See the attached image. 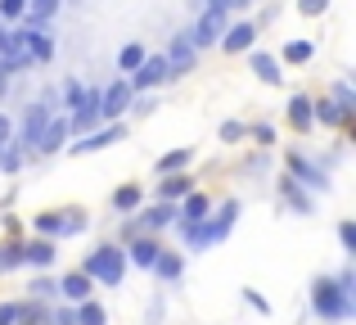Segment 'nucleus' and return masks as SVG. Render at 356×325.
Masks as SVG:
<instances>
[{
  "label": "nucleus",
  "instance_id": "13",
  "mask_svg": "<svg viewBox=\"0 0 356 325\" xmlns=\"http://www.w3.org/2000/svg\"><path fill=\"white\" fill-rule=\"evenodd\" d=\"M63 141H68V118H50V127L41 132L36 150H41V154H54V150H63Z\"/></svg>",
  "mask_w": 356,
  "mask_h": 325
},
{
  "label": "nucleus",
  "instance_id": "33",
  "mask_svg": "<svg viewBox=\"0 0 356 325\" xmlns=\"http://www.w3.org/2000/svg\"><path fill=\"white\" fill-rule=\"evenodd\" d=\"M81 95H86V86H81V81H63V100H68V109H72V113H77V109H81Z\"/></svg>",
  "mask_w": 356,
  "mask_h": 325
},
{
  "label": "nucleus",
  "instance_id": "20",
  "mask_svg": "<svg viewBox=\"0 0 356 325\" xmlns=\"http://www.w3.org/2000/svg\"><path fill=\"white\" fill-rule=\"evenodd\" d=\"M248 63H252V72H257V77L266 81V86H280V63L270 59V54H252Z\"/></svg>",
  "mask_w": 356,
  "mask_h": 325
},
{
  "label": "nucleus",
  "instance_id": "22",
  "mask_svg": "<svg viewBox=\"0 0 356 325\" xmlns=\"http://www.w3.org/2000/svg\"><path fill=\"white\" fill-rule=\"evenodd\" d=\"M154 271L163 276V280H181V271H185V262H181V253H158V262H154Z\"/></svg>",
  "mask_w": 356,
  "mask_h": 325
},
{
  "label": "nucleus",
  "instance_id": "37",
  "mask_svg": "<svg viewBox=\"0 0 356 325\" xmlns=\"http://www.w3.org/2000/svg\"><path fill=\"white\" fill-rule=\"evenodd\" d=\"M9 267H23V248H0V271Z\"/></svg>",
  "mask_w": 356,
  "mask_h": 325
},
{
  "label": "nucleus",
  "instance_id": "7",
  "mask_svg": "<svg viewBox=\"0 0 356 325\" xmlns=\"http://www.w3.org/2000/svg\"><path fill=\"white\" fill-rule=\"evenodd\" d=\"M172 72H167V59L163 54H145V63H140L136 72L127 77V86L131 90H149V86H158V81H167Z\"/></svg>",
  "mask_w": 356,
  "mask_h": 325
},
{
  "label": "nucleus",
  "instance_id": "15",
  "mask_svg": "<svg viewBox=\"0 0 356 325\" xmlns=\"http://www.w3.org/2000/svg\"><path fill=\"white\" fill-rule=\"evenodd\" d=\"M176 217H181V226L203 221V217H208V199H203V194H185V203H181V212H176Z\"/></svg>",
  "mask_w": 356,
  "mask_h": 325
},
{
  "label": "nucleus",
  "instance_id": "40",
  "mask_svg": "<svg viewBox=\"0 0 356 325\" xmlns=\"http://www.w3.org/2000/svg\"><path fill=\"white\" fill-rule=\"evenodd\" d=\"M18 317H23V308H18V303H5V308H0V325H14Z\"/></svg>",
  "mask_w": 356,
  "mask_h": 325
},
{
  "label": "nucleus",
  "instance_id": "4",
  "mask_svg": "<svg viewBox=\"0 0 356 325\" xmlns=\"http://www.w3.org/2000/svg\"><path fill=\"white\" fill-rule=\"evenodd\" d=\"M122 271H127V253L113 244H99L95 253L86 257V276L90 280H104V285H122Z\"/></svg>",
  "mask_w": 356,
  "mask_h": 325
},
{
  "label": "nucleus",
  "instance_id": "26",
  "mask_svg": "<svg viewBox=\"0 0 356 325\" xmlns=\"http://www.w3.org/2000/svg\"><path fill=\"white\" fill-rule=\"evenodd\" d=\"M0 63H9V68H23V63H18V45H14V32H9L5 23H0Z\"/></svg>",
  "mask_w": 356,
  "mask_h": 325
},
{
  "label": "nucleus",
  "instance_id": "8",
  "mask_svg": "<svg viewBox=\"0 0 356 325\" xmlns=\"http://www.w3.org/2000/svg\"><path fill=\"white\" fill-rule=\"evenodd\" d=\"M45 127H50V104H32V109H27V118H23V132H18V145L32 150V145L41 141Z\"/></svg>",
  "mask_w": 356,
  "mask_h": 325
},
{
  "label": "nucleus",
  "instance_id": "16",
  "mask_svg": "<svg viewBox=\"0 0 356 325\" xmlns=\"http://www.w3.org/2000/svg\"><path fill=\"white\" fill-rule=\"evenodd\" d=\"M289 167H293V172L302 176V185H312V190H325V185H330V181H325V172H321V167H312L307 159H298V154L289 159Z\"/></svg>",
  "mask_w": 356,
  "mask_h": 325
},
{
  "label": "nucleus",
  "instance_id": "42",
  "mask_svg": "<svg viewBox=\"0 0 356 325\" xmlns=\"http://www.w3.org/2000/svg\"><path fill=\"white\" fill-rule=\"evenodd\" d=\"M239 136H243L239 122H226V127H221V141H239Z\"/></svg>",
  "mask_w": 356,
  "mask_h": 325
},
{
  "label": "nucleus",
  "instance_id": "17",
  "mask_svg": "<svg viewBox=\"0 0 356 325\" xmlns=\"http://www.w3.org/2000/svg\"><path fill=\"white\" fill-rule=\"evenodd\" d=\"M289 122H293L298 132H307V127L316 122V118H312V100H307V95H293V100H289Z\"/></svg>",
  "mask_w": 356,
  "mask_h": 325
},
{
  "label": "nucleus",
  "instance_id": "36",
  "mask_svg": "<svg viewBox=\"0 0 356 325\" xmlns=\"http://www.w3.org/2000/svg\"><path fill=\"white\" fill-rule=\"evenodd\" d=\"M18 163H23V150H14V145H5V150H0V167H5V172H14Z\"/></svg>",
  "mask_w": 356,
  "mask_h": 325
},
{
  "label": "nucleus",
  "instance_id": "10",
  "mask_svg": "<svg viewBox=\"0 0 356 325\" xmlns=\"http://www.w3.org/2000/svg\"><path fill=\"white\" fill-rule=\"evenodd\" d=\"M221 32H226V14H212V9H203V18H199V27L190 32V41H194V50H203V45H212V41H221Z\"/></svg>",
  "mask_w": 356,
  "mask_h": 325
},
{
  "label": "nucleus",
  "instance_id": "34",
  "mask_svg": "<svg viewBox=\"0 0 356 325\" xmlns=\"http://www.w3.org/2000/svg\"><path fill=\"white\" fill-rule=\"evenodd\" d=\"M334 104H339L343 113L352 118V109H356V95H352V86H348V81H343V86H334Z\"/></svg>",
  "mask_w": 356,
  "mask_h": 325
},
{
  "label": "nucleus",
  "instance_id": "12",
  "mask_svg": "<svg viewBox=\"0 0 356 325\" xmlns=\"http://www.w3.org/2000/svg\"><path fill=\"white\" fill-rule=\"evenodd\" d=\"M252 41H257V27H252V23H235L230 32H221V50H226V54H239V50H248Z\"/></svg>",
  "mask_w": 356,
  "mask_h": 325
},
{
  "label": "nucleus",
  "instance_id": "35",
  "mask_svg": "<svg viewBox=\"0 0 356 325\" xmlns=\"http://www.w3.org/2000/svg\"><path fill=\"white\" fill-rule=\"evenodd\" d=\"M27 14V0H0V18H23Z\"/></svg>",
  "mask_w": 356,
  "mask_h": 325
},
{
  "label": "nucleus",
  "instance_id": "27",
  "mask_svg": "<svg viewBox=\"0 0 356 325\" xmlns=\"http://www.w3.org/2000/svg\"><path fill=\"white\" fill-rule=\"evenodd\" d=\"M72 321H77V325H104L108 317H104V308H99V303H90V299H86L77 312H72Z\"/></svg>",
  "mask_w": 356,
  "mask_h": 325
},
{
  "label": "nucleus",
  "instance_id": "25",
  "mask_svg": "<svg viewBox=\"0 0 356 325\" xmlns=\"http://www.w3.org/2000/svg\"><path fill=\"white\" fill-rule=\"evenodd\" d=\"M312 118H321V122H330V127H339V122H348V113H343L334 100H321V104H312Z\"/></svg>",
  "mask_w": 356,
  "mask_h": 325
},
{
  "label": "nucleus",
  "instance_id": "24",
  "mask_svg": "<svg viewBox=\"0 0 356 325\" xmlns=\"http://www.w3.org/2000/svg\"><path fill=\"white\" fill-rule=\"evenodd\" d=\"M140 63H145V45H140V41L122 45V54H118V68H122V72H136Z\"/></svg>",
  "mask_w": 356,
  "mask_h": 325
},
{
  "label": "nucleus",
  "instance_id": "32",
  "mask_svg": "<svg viewBox=\"0 0 356 325\" xmlns=\"http://www.w3.org/2000/svg\"><path fill=\"white\" fill-rule=\"evenodd\" d=\"M185 163H190V150H176V154H163V159H158V172H181Z\"/></svg>",
  "mask_w": 356,
  "mask_h": 325
},
{
  "label": "nucleus",
  "instance_id": "21",
  "mask_svg": "<svg viewBox=\"0 0 356 325\" xmlns=\"http://www.w3.org/2000/svg\"><path fill=\"white\" fill-rule=\"evenodd\" d=\"M59 14V0H27V14L23 23H45V18Z\"/></svg>",
  "mask_w": 356,
  "mask_h": 325
},
{
  "label": "nucleus",
  "instance_id": "3",
  "mask_svg": "<svg viewBox=\"0 0 356 325\" xmlns=\"http://www.w3.org/2000/svg\"><path fill=\"white\" fill-rule=\"evenodd\" d=\"M312 303H316V312H321V317H330V321L352 317V294L343 290L339 280H316L312 285Z\"/></svg>",
  "mask_w": 356,
  "mask_h": 325
},
{
  "label": "nucleus",
  "instance_id": "39",
  "mask_svg": "<svg viewBox=\"0 0 356 325\" xmlns=\"http://www.w3.org/2000/svg\"><path fill=\"white\" fill-rule=\"evenodd\" d=\"M339 239H343L348 253H356V226H352V221H343V226H339Z\"/></svg>",
  "mask_w": 356,
  "mask_h": 325
},
{
  "label": "nucleus",
  "instance_id": "1",
  "mask_svg": "<svg viewBox=\"0 0 356 325\" xmlns=\"http://www.w3.org/2000/svg\"><path fill=\"white\" fill-rule=\"evenodd\" d=\"M235 217H239V203H235V199H226V203H221V217H217V221L203 217V221H194V226H185V239H190L194 248L221 244V239L230 235V226H235Z\"/></svg>",
  "mask_w": 356,
  "mask_h": 325
},
{
  "label": "nucleus",
  "instance_id": "38",
  "mask_svg": "<svg viewBox=\"0 0 356 325\" xmlns=\"http://www.w3.org/2000/svg\"><path fill=\"white\" fill-rule=\"evenodd\" d=\"M325 9H330V0H298V14H307V18L325 14Z\"/></svg>",
  "mask_w": 356,
  "mask_h": 325
},
{
  "label": "nucleus",
  "instance_id": "5",
  "mask_svg": "<svg viewBox=\"0 0 356 325\" xmlns=\"http://www.w3.org/2000/svg\"><path fill=\"white\" fill-rule=\"evenodd\" d=\"M131 95H136V90H131L127 81H108V86L99 90V122H118L131 109Z\"/></svg>",
  "mask_w": 356,
  "mask_h": 325
},
{
  "label": "nucleus",
  "instance_id": "31",
  "mask_svg": "<svg viewBox=\"0 0 356 325\" xmlns=\"http://www.w3.org/2000/svg\"><path fill=\"white\" fill-rule=\"evenodd\" d=\"M167 221H176V208H172V203H158V208H149L145 212V226H167Z\"/></svg>",
  "mask_w": 356,
  "mask_h": 325
},
{
  "label": "nucleus",
  "instance_id": "30",
  "mask_svg": "<svg viewBox=\"0 0 356 325\" xmlns=\"http://www.w3.org/2000/svg\"><path fill=\"white\" fill-rule=\"evenodd\" d=\"M113 208H118V212H131V208H140V185H122V190L113 194Z\"/></svg>",
  "mask_w": 356,
  "mask_h": 325
},
{
  "label": "nucleus",
  "instance_id": "11",
  "mask_svg": "<svg viewBox=\"0 0 356 325\" xmlns=\"http://www.w3.org/2000/svg\"><path fill=\"white\" fill-rule=\"evenodd\" d=\"M122 136H127V127H104V132H90V136H81V141L77 145H68V150L72 154H99V150H108V145H113V141H122Z\"/></svg>",
  "mask_w": 356,
  "mask_h": 325
},
{
  "label": "nucleus",
  "instance_id": "2",
  "mask_svg": "<svg viewBox=\"0 0 356 325\" xmlns=\"http://www.w3.org/2000/svg\"><path fill=\"white\" fill-rule=\"evenodd\" d=\"M14 45H18V63H45L54 54V45H50V32H45V23H23L14 32Z\"/></svg>",
  "mask_w": 356,
  "mask_h": 325
},
{
  "label": "nucleus",
  "instance_id": "43",
  "mask_svg": "<svg viewBox=\"0 0 356 325\" xmlns=\"http://www.w3.org/2000/svg\"><path fill=\"white\" fill-rule=\"evenodd\" d=\"M32 294H36V299H50L54 285H50V280H32Z\"/></svg>",
  "mask_w": 356,
  "mask_h": 325
},
{
  "label": "nucleus",
  "instance_id": "23",
  "mask_svg": "<svg viewBox=\"0 0 356 325\" xmlns=\"http://www.w3.org/2000/svg\"><path fill=\"white\" fill-rule=\"evenodd\" d=\"M158 194H163L167 203H172V199H185V194H190V176H181V172H176V176H167V181L158 185Z\"/></svg>",
  "mask_w": 356,
  "mask_h": 325
},
{
  "label": "nucleus",
  "instance_id": "28",
  "mask_svg": "<svg viewBox=\"0 0 356 325\" xmlns=\"http://www.w3.org/2000/svg\"><path fill=\"white\" fill-rule=\"evenodd\" d=\"M280 194H284V199L293 203L298 212H312V199H307V194L298 190V181H289V176H284V181H280Z\"/></svg>",
  "mask_w": 356,
  "mask_h": 325
},
{
  "label": "nucleus",
  "instance_id": "41",
  "mask_svg": "<svg viewBox=\"0 0 356 325\" xmlns=\"http://www.w3.org/2000/svg\"><path fill=\"white\" fill-rule=\"evenodd\" d=\"M239 5H248V0H208L212 14H226V9H239Z\"/></svg>",
  "mask_w": 356,
  "mask_h": 325
},
{
  "label": "nucleus",
  "instance_id": "18",
  "mask_svg": "<svg viewBox=\"0 0 356 325\" xmlns=\"http://www.w3.org/2000/svg\"><path fill=\"white\" fill-rule=\"evenodd\" d=\"M23 262L50 267L54 262V244H50V239H32V244H23Z\"/></svg>",
  "mask_w": 356,
  "mask_h": 325
},
{
  "label": "nucleus",
  "instance_id": "14",
  "mask_svg": "<svg viewBox=\"0 0 356 325\" xmlns=\"http://www.w3.org/2000/svg\"><path fill=\"white\" fill-rule=\"evenodd\" d=\"M59 294H63L68 303H86V299H90V276H86V271H72V276H63Z\"/></svg>",
  "mask_w": 356,
  "mask_h": 325
},
{
  "label": "nucleus",
  "instance_id": "6",
  "mask_svg": "<svg viewBox=\"0 0 356 325\" xmlns=\"http://www.w3.org/2000/svg\"><path fill=\"white\" fill-rule=\"evenodd\" d=\"M36 230H41V235H81V230H86V217H81L77 208L72 212H41V217H36Z\"/></svg>",
  "mask_w": 356,
  "mask_h": 325
},
{
  "label": "nucleus",
  "instance_id": "19",
  "mask_svg": "<svg viewBox=\"0 0 356 325\" xmlns=\"http://www.w3.org/2000/svg\"><path fill=\"white\" fill-rule=\"evenodd\" d=\"M158 253H163V248H158L154 239H136L127 257H131V262H136V267H154V262H158Z\"/></svg>",
  "mask_w": 356,
  "mask_h": 325
},
{
  "label": "nucleus",
  "instance_id": "9",
  "mask_svg": "<svg viewBox=\"0 0 356 325\" xmlns=\"http://www.w3.org/2000/svg\"><path fill=\"white\" fill-rule=\"evenodd\" d=\"M194 54H199V50H194V41H190V36H176V41H172V50L163 54V59H167V72H172V77H185V72L194 68Z\"/></svg>",
  "mask_w": 356,
  "mask_h": 325
},
{
  "label": "nucleus",
  "instance_id": "44",
  "mask_svg": "<svg viewBox=\"0 0 356 325\" xmlns=\"http://www.w3.org/2000/svg\"><path fill=\"white\" fill-rule=\"evenodd\" d=\"M9 136H14V127H9V118L0 113V150H5V145H9Z\"/></svg>",
  "mask_w": 356,
  "mask_h": 325
},
{
  "label": "nucleus",
  "instance_id": "29",
  "mask_svg": "<svg viewBox=\"0 0 356 325\" xmlns=\"http://www.w3.org/2000/svg\"><path fill=\"white\" fill-rule=\"evenodd\" d=\"M312 54H316L312 41H289V45H284V63H307Z\"/></svg>",
  "mask_w": 356,
  "mask_h": 325
},
{
  "label": "nucleus",
  "instance_id": "45",
  "mask_svg": "<svg viewBox=\"0 0 356 325\" xmlns=\"http://www.w3.org/2000/svg\"><path fill=\"white\" fill-rule=\"evenodd\" d=\"M9 72H14V68H9V63H0V95H5V81H9Z\"/></svg>",
  "mask_w": 356,
  "mask_h": 325
}]
</instances>
